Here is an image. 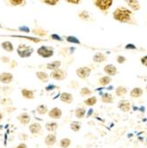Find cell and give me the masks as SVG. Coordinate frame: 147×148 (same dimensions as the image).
<instances>
[{"label":"cell","mask_w":147,"mask_h":148,"mask_svg":"<svg viewBox=\"0 0 147 148\" xmlns=\"http://www.w3.org/2000/svg\"><path fill=\"white\" fill-rule=\"evenodd\" d=\"M131 12L124 7L117 8L113 12V18L121 22H129L131 19Z\"/></svg>","instance_id":"obj_1"},{"label":"cell","mask_w":147,"mask_h":148,"mask_svg":"<svg viewBox=\"0 0 147 148\" xmlns=\"http://www.w3.org/2000/svg\"><path fill=\"white\" fill-rule=\"evenodd\" d=\"M34 51V49L27 45H20L17 48V52L21 58H28L30 57Z\"/></svg>","instance_id":"obj_2"},{"label":"cell","mask_w":147,"mask_h":148,"mask_svg":"<svg viewBox=\"0 0 147 148\" xmlns=\"http://www.w3.org/2000/svg\"><path fill=\"white\" fill-rule=\"evenodd\" d=\"M37 53L38 55H40L43 58H50L53 55V49L51 47H47V46H41L38 50H37Z\"/></svg>","instance_id":"obj_3"},{"label":"cell","mask_w":147,"mask_h":148,"mask_svg":"<svg viewBox=\"0 0 147 148\" xmlns=\"http://www.w3.org/2000/svg\"><path fill=\"white\" fill-rule=\"evenodd\" d=\"M113 4L112 0H97L95 1V5L102 11H106Z\"/></svg>","instance_id":"obj_4"},{"label":"cell","mask_w":147,"mask_h":148,"mask_svg":"<svg viewBox=\"0 0 147 148\" xmlns=\"http://www.w3.org/2000/svg\"><path fill=\"white\" fill-rule=\"evenodd\" d=\"M90 69L88 68V66H82V68H79L78 69H76V75L80 78L85 79L90 75Z\"/></svg>","instance_id":"obj_5"},{"label":"cell","mask_w":147,"mask_h":148,"mask_svg":"<svg viewBox=\"0 0 147 148\" xmlns=\"http://www.w3.org/2000/svg\"><path fill=\"white\" fill-rule=\"evenodd\" d=\"M51 76L53 79L60 81V80H64L66 77V72H64L63 70L59 69H56L54 71H52V73L51 74Z\"/></svg>","instance_id":"obj_6"},{"label":"cell","mask_w":147,"mask_h":148,"mask_svg":"<svg viewBox=\"0 0 147 148\" xmlns=\"http://www.w3.org/2000/svg\"><path fill=\"white\" fill-rule=\"evenodd\" d=\"M62 115V111L59 107H53L49 112V116L52 119H59Z\"/></svg>","instance_id":"obj_7"},{"label":"cell","mask_w":147,"mask_h":148,"mask_svg":"<svg viewBox=\"0 0 147 148\" xmlns=\"http://www.w3.org/2000/svg\"><path fill=\"white\" fill-rule=\"evenodd\" d=\"M12 81V75L11 73L4 72L0 75V82L3 84H10Z\"/></svg>","instance_id":"obj_8"},{"label":"cell","mask_w":147,"mask_h":148,"mask_svg":"<svg viewBox=\"0 0 147 148\" xmlns=\"http://www.w3.org/2000/svg\"><path fill=\"white\" fill-rule=\"evenodd\" d=\"M18 120L19 122L22 124H29V122H30V115H29L27 113H23V114H21L20 115H18Z\"/></svg>","instance_id":"obj_9"},{"label":"cell","mask_w":147,"mask_h":148,"mask_svg":"<svg viewBox=\"0 0 147 148\" xmlns=\"http://www.w3.org/2000/svg\"><path fill=\"white\" fill-rule=\"evenodd\" d=\"M41 130H42V126L38 123H34L29 125V130L33 135H37V134H39Z\"/></svg>","instance_id":"obj_10"},{"label":"cell","mask_w":147,"mask_h":148,"mask_svg":"<svg viewBox=\"0 0 147 148\" xmlns=\"http://www.w3.org/2000/svg\"><path fill=\"white\" fill-rule=\"evenodd\" d=\"M73 96L72 94L68 93V92H63L60 95V100L62 102H65L66 104H70L73 101Z\"/></svg>","instance_id":"obj_11"},{"label":"cell","mask_w":147,"mask_h":148,"mask_svg":"<svg viewBox=\"0 0 147 148\" xmlns=\"http://www.w3.org/2000/svg\"><path fill=\"white\" fill-rule=\"evenodd\" d=\"M119 108L123 112H128L130 110V102L128 100H122L119 103Z\"/></svg>","instance_id":"obj_12"},{"label":"cell","mask_w":147,"mask_h":148,"mask_svg":"<svg viewBox=\"0 0 147 148\" xmlns=\"http://www.w3.org/2000/svg\"><path fill=\"white\" fill-rule=\"evenodd\" d=\"M61 65V61L60 60H54V61H52V62H50L47 64L46 66V68L50 70H56V69H59V68L60 66Z\"/></svg>","instance_id":"obj_13"},{"label":"cell","mask_w":147,"mask_h":148,"mask_svg":"<svg viewBox=\"0 0 147 148\" xmlns=\"http://www.w3.org/2000/svg\"><path fill=\"white\" fill-rule=\"evenodd\" d=\"M21 94L22 96L25 99H33L35 98L34 96V92L31 90H28V89H22L21 90Z\"/></svg>","instance_id":"obj_14"},{"label":"cell","mask_w":147,"mask_h":148,"mask_svg":"<svg viewBox=\"0 0 147 148\" xmlns=\"http://www.w3.org/2000/svg\"><path fill=\"white\" fill-rule=\"evenodd\" d=\"M105 72L109 75H114L116 73H117V69L116 68L113 66V65H107V66H105V69H104Z\"/></svg>","instance_id":"obj_15"},{"label":"cell","mask_w":147,"mask_h":148,"mask_svg":"<svg viewBox=\"0 0 147 148\" xmlns=\"http://www.w3.org/2000/svg\"><path fill=\"white\" fill-rule=\"evenodd\" d=\"M44 142L48 146H52L56 142V136L54 134H49V135L45 138Z\"/></svg>","instance_id":"obj_16"},{"label":"cell","mask_w":147,"mask_h":148,"mask_svg":"<svg viewBox=\"0 0 147 148\" xmlns=\"http://www.w3.org/2000/svg\"><path fill=\"white\" fill-rule=\"evenodd\" d=\"M36 77L40 80V81H42V82L44 83H46L47 81H48V74H46L45 72H43V71H38L36 72Z\"/></svg>","instance_id":"obj_17"},{"label":"cell","mask_w":147,"mask_h":148,"mask_svg":"<svg viewBox=\"0 0 147 148\" xmlns=\"http://www.w3.org/2000/svg\"><path fill=\"white\" fill-rule=\"evenodd\" d=\"M45 128L48 131L50 132H54L57 129H58V123L55 122H52V123H47L45 125Z\"/></svg>","instance_id":"obj_18"},{"label":"cell","mask_w":147,"mask_h":148,"mask_svg":"<svg viewBox=\"0 0 147 148\" xmlns=\"http://www.w3.org/2000/svg\"><path fill=\"white\" fill-rule=\"evenodd\" d=\"M1 46H2V48H3L4 50H5L6 51L11 52V51H13V45H12V44L11 42H9V41H5V42L2 43Z\"/></svg>","instance_id":"obj_19"},{"label":"cell","mask_w":147,"mask_h":148,"mask_svg":"<svg viewBox=\"0 0 147 148\" xmlns=\"http://www.w3.org/2000/svg\"><path fill=\"white\" fill-rule=\"evenodd\" d=\"M142 94H143V90L140 88H135V89H133L131 90V92H130V95L133 98H138V97H140L142 95Z\"/></svg>","instance_id":"obj_20"},{"label":"cell","mask_w":147,"mask_h":148,"mask_svg":"<svg viewBox=\"0 0 147 148\" xmlns=\"http://www.w3.org/2000/svg\"><path fill=\"white\" fill-rule=\"evenodd\" d=\"M93 60L96 61V62H103L105 60V56L103 54V53H97V54L94 55L93 57Z\"/></svg>","instance_id":"obj_21"},{"label":"cell","mask_w":147,"mask_h":148,"mask_svg":"<svg viewBox=\"0 0 147 148\" xmlns=\"http://www.w3.org/2000/svg\"><path fill=\"white\" fill-rule=\"evenodd\" d=\"M70 128H71V130L73 131L77 132V131H79L80 129H81V123L76 122V121H75V122H72L71 124H70Z\"/></svg>","instance_id":"obj_22"},{"label":"cell","mask_w":147,"mask_h":148,"mask_svg":"<svg viewBox=\"0 0 147 148\" xmlns=\"http://www.w3.org/2000/svg\"><path fill=\"white\" fill-rule=\"evenodd\" d=\"M59 145L62 148H68L70 145H71V140L68 138H63L60 140L59 142Z\"/></svg>","instance_id":"obj_23"},{"label":"cell","mask_w":147,"mask_h":148,"mask_svg":"<svg viewBox=\"0 0 147 148\" xmlns=\"http://www.w3.org/2000/svg\"><path fill=\"white\" fill-rule=\"evenodd\" d=\"M36 111L39 114H44L48 112V109H47V106L45 105H40L37 106Z\"/></svg>","instance_id":"obj_24"},{"label":"cell","mask_w":147,"mask_h":148,"mask_svg":"<svg viewBox=\"0 0 147 148\" xmlns=\"http://www.w3.org/2000/svg\"><path fill=\"white\" fill-rule=\"evenodd\" d=\"M75 116L77 117V118H79V119H82V118H83L84 117V115H85V114H86V111H85V109H83V108H77L76 110H75Z\"/></svg>","instance_id":"obj_25"},{"label":"cell","mask_w":147,"mask_h":148,"mask_svg":"<svg viewBox=\"0 0 147 148\" xmlns=\"http://www.w3.org/2000/svg\"><path fill=\"white\" fill-rule=\"evenodd\" d=\"M110 82H111V78L109 76H104V77L100 78L99 84L101 86H105V85H107L108 84H110Z\"/></svg>","instance_id":"obj_26"},{"label":"cell","mask_w":147,"mask_h":148,"mask_svg":"<svg viewBox=\"0 0 147 148\" xmlns=\"http://www.w3.org/2000/svg\"><path fill=\"white\" fill-rule=\"evenodd\" d=\"M102 101L105 103H112L113 101V97L109 93H105L102 96Z\"/></svg>","instance_id":"obj_27"},{"label":"cell","mask_w":147,"mask_h":148,"mask_svg":"<svg viewBox=\"0 0 147 148\" xmlns=\"http://www.w3.org/2000/svg\"><path fill=\"white\" fill-rule=\"evenodd\" d=\"M116 95L119 96V97H121V96H124L126 92H127V90L124 88V87H122V86H120L116 89Z\"/></svg>","instance_id":"obj_28"},{"label":"cell","mask_w":147,"mask_h":148,"mask_svg":"<svg viewBox=\"0 0 147 148\" xmlns=\"http://www.w3.org/2000/svg\"><path fill=\"white\" fill-rule=\"evenodd\" d=\"M127 3L134 11H137L139 9V4L137 1H127Z\"/></svg>","instance_id":"obj_29"},{"label":"cell","mask_w":147,"mask_h":148,"mask_svg":"<svg viewBox=\"0 0 147 148\" xmlns=\"http://www.w3.org/2000/svg\"><path fill=\"white\" fill-rule=\"evenodd\" d=\"M84 103L87 106H94L97 103V98L96 97H90L88 99H86L84 101Z\"/></svg>","instance_id":"obj_30"},{"label":"cell","mask_w":147,"mask_h":148,"mask_svg":"<svg viewBox=\"0 0 147 148\" xmlns=\"http://www.w3.org/2000/svg\"><path fill=\"white\" fill-rule=\"evenodd\" d=\"M79 16H80V18H81L82 20L86 21V20L89 19V13L86 11H83V12H81L79 13Z\"/></svg>","instance_id":"obj_31"},{"label":"cell","mask_w":147,"mask_h":148,"mask_svg":"<svg viewBox=\"0 0 147 148\" xmlns=\"http://www.w3.org/2000/svg\"><path fill=\"white\" fill-rule=\"evenodd\" d=\"M80 93H81L82 96H88V95H90V94L91 93V90H89L88 88H83L81 90V91H80Z\"/></svg>","instance_id":"obj_32"},{"label":"cell","mask_w":147,"mask_h":148,"mask_svg":"<svg viewBox=\"0 0 147 148\" xmlns=\"http://www.w3.org/2000/svg\"><path fill=\"white\" fill-rule=\"evenodd\" d=\"M43 3L49 5H55L59 3V1H57V0H44Z\"/></svg>","instance_id":"obj_33"},{"label":"cell","mask_w":147,"mask_h":148,"mask_svg":"<svg viewBox=\"0 0 147 148\" xmlns=\"http://www.w3.org/2000/svg\"><path fill=\"white\" fill-rule=\"evenodd\" d=\"M23 3H24V1H22V0H11L10 1V4L12 5H19Z\"/></svg>","instance_id":"obj_34"},{"label":"cell","mask_w":147,"mask_h":148,"mask_svg":"<svg viewBox=\"0 0 147 148\" xmlns=\"http://www.w3.org/2000/svg\"><path fill=\"white\" fill-rule=\"evenodd\" d=\"M34 33L35 34H40V35H46V32L45 31H43L41 29H35L34 30Z\"/></svg>","instance_id":"obj_35"},{"label":"cell","mask_w":147,"mask_h":148,"mask_svg":"<svg viewBox=\"0 0 147 148\" xmlns=\"http://www.w3.org/2000/svg\"><path fill=\"white\" fill-rule=\"evenodd\" d=\"M75 39H76V38H75V37L68 36V41H69V42H75V43L79 44V41H78V40H75Z\"/></svg>","instance_id":"obj_36"},{"label":"cell","mask_w":147,"mask_h":148,"mask_svg":"<svg viewBox=\"0 0 147 148\" xmlns=\"http://www.w3.org/2000/svg\"><path fill=\"white\" fill-rule=\"evenodd\" d=\"M125 60H125V58H124V57H122V56H119V57L117 58V61H118V63H123Z\"/></svg>","instance_id":"obj_37"},{"label":"cell","mask_w":147,"mask_h":148,"mask_svg":"<svg viewBox=\"0 0 147 148\" xmlns=\"http://www.w3.org/2000/svg\"><path fill=\"white\" fill-rule=\"evenodd\" d=\"M141 61H142V64H143V65H144V66H147V56L144 57V58L141 60Z\"/></svg>","instance_id":"obj_38"},{"label":"cell","mask_w":147,"mask_h":148,"mask_svg":"<svg viewBox=\"0 0 147 148\" xmlns=\"http://www.w3.org/2000/svg\"><path fill=\"white\" fill-rule=\"evenodd\" d=\"M68 3H71V4H75V5H77L80 3V0H68Z\"/></svg>","instance_id":"obj_39"},{"label":"cell","mask_w":147,"mask_h":148,"mask_svg":"<svg viewBox=\"0 0 147 148\" xmlns=\"http://www.w3.org/2000/svg\"><path fill=\"white\" fill-rule=\"evenodd\" d=\"M16 148H28V147H27V145H26V144L21 143V144H20Z\"/></svg>","instance_id":"obj_40"},{"label":"cell","mask_w":147,"mask_h":148,"mask_svg":"<svg viewBox=\"0 0 147 148\" xmlns=\"http://www.w3.org/2000/svg\"><path fill=\"white\" fill-rule=\"evenodd\" d=\"M3 119V114H1V113H0V121H1Z\"/></svg>","instance_id":"obj_41"},{"label":"cell","mask_w":147,"mask_h":148,"mask_svg":"<svg viewBox=\"0 0 147 148\" xmlns=\"http://www.w3.org/2000/svg\"><path fill=\"white\" fill-rule=\"evenodd\" d=\"M146 90H147V86H146Z\"/></svg>","instance_id":"obj_42"}]
</instances>
